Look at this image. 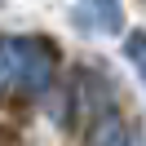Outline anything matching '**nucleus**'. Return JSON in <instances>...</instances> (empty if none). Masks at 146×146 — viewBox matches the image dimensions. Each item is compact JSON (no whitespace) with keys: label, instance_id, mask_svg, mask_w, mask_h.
<instances>
[{"label":"nucleus","instance_id":"nucleus-1","mask_svg":"<svg viewBox=\"0 0 146 146\" xmlns=\"http://www.w3.org/2000/svg\"><path fill=\"white\" fill-rule=\"evenodd\" d=\"M58 53L49 40L40 36H9L0 40V89H27V93H44L53 80Z\"/></svg>","mask_w":146,"mask_h":146},{"label":"nucleus","instance_id":"nucleus-2","mask_svg":"<svg viewBox=\"0 0 146 146\" xmlns=\"http://www.w3.org/2000/svg\"><path fill=\"white\" fill-rule=\"evenodd\" d=\"M80 27L89 31H102V36H115L124 27V9H119V0H80Z\"/></svg>","mask_w":146,"mask_h":146},{"label":"nucleus","instance_id":"nucleus-3","mask_svg":"<svg viewBox=\"0 0 146 146\" xmlns=\"http://www.w3.org/2000/svg\"><path fill=\"white\" fill-rule=\"evenodd\" d=\"M124 53H128V62L137 66V75H142V84H146V31H133V36L124 40Z\"/></svg>","mask_w":146,"mask_h":146}]
</instances>
